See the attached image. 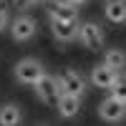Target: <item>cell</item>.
I'll return each mask as SVG.
<instances>
[{
    "instance_id": "obj_1",
    "label": "cell",
    "mask_w": 126,
    "mask_h": 126,
    "mask_svg": "<svg viewBox=\"0 0 126 126\" xmlns=\"http://www.w3.org/2000/svg\"><path fill=\"white\" fill-rule=\"evenodd\" d=\"M58 86H61V93H71V96H83V91H86V81H83V76L78 71H73V68H66V71H61L58 76Z\"/></svg>"
},
{
    "instance_id": "obj_2",
    "label": "cell",
    "mask_w": 126,
    "mask_h": 126,
    "mask_svg": "<svg viewBox=\"0 0 126 126\" xmlns=\"http://www.w3.org/2000/svg\"><path fill=\"white\" fill-rule=\"evenodd\" d=\"M43 66L35 61V58H23L15 66V81H20V83H25V86H35V81L43 76Z\"/></svg>"
},
{
    "instance_id": "obj_3",
    "label": "cell",
    "mask_w": 126,
    "mask_h": 126,
    "mask_svg": "<svg viewBox=\"0 0 126 126\" xmlns=\"http://www.w3.org/2000/svg\"><path fill=\"white\" fill-rule=\"evenodd\" d=\"M35 96L43 101V103H56L58 96H61V86H58V81L56 76H48V73H43L38 81H35Z\"/></svg>"
},
{
    "instance_id": "obj_4",
    "label": "cell",
    "mask_w": 126,
    "mask_h": 126,
    "mask_svg": "<svg viewBox=\"0 0 126 126\" xmlns=\"http://www.w3.org/2000/svg\"><path fill=\"white\" fill-rule=\"evenodd\" d=\"M78 38L88 50H101L103 46V30L98 28V23H83L78 28Z\"/></svg>"
},
{
    "instance_id": "obj_5",
    "label": "cell",
    "mask_w": 126,
    "mask_h": 126,
    "mask_svg": "<svg viewBox=\"0 0 126 126\" xmlns=\"http://www.w3.org/2000/svg\"><path fill=\"white\" fill-rule=\"evenodd\" d=\"M124 111H126V101H119V98H103L101 106H98V116L109 124H116L124 119Z\"/></svg>"
},
{
    "instance_id": "obj_6",
    "label": "cell",
    "mask_w": 126,
    "mask_h": 126,
    "mask_svg": "<svg viewBox=\"0 0 126 126\" xmlns=\"http://www.w3.org/2000/svg\"><path fill=\"white\" fill-rule=\"evenodd\" d=\"M38 33V25H35V20L33 18H28V15H20L15 18V23L10 25V35H13V40H30Z\"/></svg>"
},
{
    "instance_id": "obj_7",
    "label": "cell",
    "mask_w": 126,
    "mask_h": 126,
    "mask_svg": "<svg viewBox=\"0 0 126 126\" xmlns=\"http://www.w3.org/2000/svg\"><path fill=\"white\" fill-rule=\"evenodd\" d=\"M46 10H48L50 20H78V8L66 5L63 0H50V3H46Z\"/></svg>"
},
{
    "instance_id": "obj_8",
    "label": "cell",
    "mask_w": 126,
    "mask_h": 126,
    "mask_svg": "<svg viewBox=\"0 0 126 126\" xmlns=\"http://www.w3.org/2000/svg\"><path fill=\"white\" fill-rule=\"evenodd\" d=\"M50 30H53L56 40H61V43H71L78 35L76 20H50Z\"/></svg>"
},
{
    "instance_id": "obj_9",
    "label": "cell",
    "mask_w": 126,
    "mask_h": 126,
    "mask_svg": "<svg viewBox=\"0 0 126 126\" xmlns=\"http://www.w3.org/2000/svg\"><path fill=\"white\" fill-rule=\"evenodd\" d=\"M56 106H58V113L63 119H73L81 111V98L78 96H71V93H61L58 101H56Z\"/></svg>"
},
{
    "instance_id": "obj_10",
    "label": "cell",
    "mask_w": 126,
    "mask_h": 126,
    "mask_svg": "<svg viewBox=\"0 0 126 126\" xmlns=\"http://www.w3.org/2000/svg\"><path fill=\"white\" fill-rule=\"evenodd\" d=\"M113 78H116V73H113L111 68H106L103 63L91 71V83H93L96 88H111V86H113Z\"/></svg>"
},
{
    "instance_id": "obj_11",
    "label": "cell",
    "mask_w": 126,
    "mask_h": 126,
    "mask_svg": "<svg viewBox=\"0 0 126 126\" xmlns=\"http://www.w3.org/2000/svg\"><path fill=\"white\" fill-rule=\"evenodd\" d=\"M20 121H23V113L15 103L0 106V126H20Z\"/></svg>"
},
{
    "instance_id": "obj_12",
    "label": "cell",
    "mask_w": 126,
    "mask_h": 126,
    "mask_svg": "<svg viewBox=\"0 0 126 126\" xmlns=\"http://www.w3.org/2000/svg\"><path fill=\"white\" fill-rule=\"evenodd\" d=\"M106 18L111 20V23L121 25L126 20V3L124 0H109L106 3Z\"/></svg>"
},
{
    "instance_id": "obj_13",
    "label": "cell",
    "mask_w": 126,
    "mask_h": 126,
    "mask_svg": "<svg viewBox=\"0 0 126 126\" xmlns=\"http://www.w3.org/2000/svg\"><path fill=\"white\" fill-rule=\"evenodd\" d=\"M124 63H126V56H124V50H109L106 53V58H103V66L106 68H111L113 73H121L124 71Z\"/></svg>"
},
{
    "instance_id": "obj_14",
    "label": "cell",
    "mask_w": 126,
    "mask_h": 126,
    "mask_svg": "<svg viewBox=\"0 0 126 126\" xmlns=\"http://www.w3.org/2000/svg\"><path fill=\"white\" fill-rule=\"evenodd\" d=\"M8 18H10V10H8V5L3 3V0H0V30L8 25Z\"/></svg>"
},
{
    "instance_id": "obj_15",
    "label": "cell",
    "mask_w": 126,
    "mask_h": 126,
    "mask_svg": "<svg viewBox=\"0 0 126 126\" xmlns=\"http://www.w3.org/2000/svg\"><path fill=\"white\" fill-rule=\"evenodd\" d=\"M48 3V0H15V5L18 8H30V5H43Z\"/></svg>"
},
{
    "instance_id": "obj_16",
    "label": "cell",
    "mask_w": 126,
    "mask_h": 126,
    "mask_svg": "<svg viewBox=\"0 0 126 126\" xmlns=\"http://www.w3.org/2000/svg\"><path fill=\"white\" fill-rule=\"evenodd\" d=\"M63 3H66V5H73V8H78V5L86 3V0H63Z\"/></svg>"
}]
</instances>
